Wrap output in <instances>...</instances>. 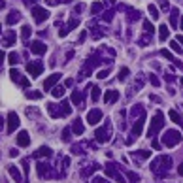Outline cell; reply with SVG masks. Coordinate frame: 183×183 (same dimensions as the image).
<instances>
[{"mask_svg":"<svg viewBox=\"0 0 183 183\" xmlns=\"http://www.w3.org/2000/svg\"><path fill=\"white\" fill-rule=\"evenodd\" d=\"M21 36H23V40H27V38L30 36V27H29V25H25V27L21 29Z\"/></svg>","mask_w":183,"mask_h":183,"instance_id":"7402d4cb","label":"cell"},{"mask_svg":"<svg viewBox=\"0 0 183 183\" xmlns=\"http://www.w3.org/2000/svg\"><path fill=\"white\" fill-rule=\"evenodd\" d=\"M161 8H163V10H166V8H168V4H166V0H161Z\"/></svg>","mask_w":183,"mask_h":183,"instance_id":"60d3db41","label":"cell"},{"mask_svg":"<svg viewBox=\"0 0 183 183\" xmlns=\"http://www.w3.org/2000/svg\"><path fill=\"white\" fill-rule=\"evenodd\" d=\"M163 127V113H157V115H155V121H151V127H149V136H151V138H153V136L158 132V128H161Z\"/></svg>","mask_w":183,"mask_h":183,"instance_id":"3957f363","label":"cell"},{"mask_svg":"<svg viewBox=\"0 0 183 183\" xmlns=\"http://www.w3.org/2000/svg\"><path fill=\"white\" fill-rule=\"evenodd\" d=\"M79 25V19H74V21H70V25H68V30H72V29H76Z\"/></svg>","mask_w":183,"mask_h":183,"instance_id":"1f68e13d","label":"cell"},{"mask_svg":"<svg viewBox=\"0 0 183 183\" xmlns=\"http://www.w3.org/2000/svg\"><path fill=\"white\" fill-rule=\"evenodd\" d=\"M179 27H181V29H183V19H181V25H179Z\"/></svg>","mask_w":183,"mask_h":183,"instance_id":"f6af8a7d","label":"cell"},{"mask_svg":"<svg viewBox=\"0 0 183 183\" xmlns=\"http://www.w3.org/2000/svg\"><path fill=\"white\" fill-rule=\"evenodd\" d=\"M166 38H168V27L166 25H161V29H158V40L164 42Z\"/></svg>","mask_w":183,"mask_h":183,"instance_id":"9a60e30c","label":"cell"},{"mask_svg":"<svg viewBox=\"0 0 183 183\" xmlns=\"http://www.w3.org/2000/svg\"><path fill=\"white\" fill-rule=\"evenodd\" d=\"M51 155V149L49 147H42L38 153H36V157H49Z\"/></svg>","mask_w":183,"mask_h":183,"instance_id":"44dd1931","label":"cell"},{"mask_svg":"<svg viewBox=\"0 0 183 183\" xmlns=\"http://www.w3.org/2000/svg\"><path fill=\"white\" fill-rule=\"evenodd\" d=\"M62 140H64V142L70 140V130H68V128H64V132H62Z\"/></svg>","mask_w":183,"mask_h":183,"instance_id":"d6a6232c","label":"cell"},{"mask_svg":"<svg viewBox=\"0 0 183 183\" xmlns=\"http://www.w3.org/2000/svg\"><path fill=\"white\" fill-rule=\"evenodd\" d=\"M13 40H15V32L10 30V32H6V36H4V40H2V45H10Z\"/></svg>","mask_w":183,"mask_h":183,"instance_id":"2e32d148","label":"cell"},{"mask_svg":"<svg viewBox=\"0 0 183 183\" xmlns=\"http://www.w3.org/2000/svg\"><path fill=\"white\" fill-rule=\"evenodd\" d=\"M106 176H109V177H115L117 181H121V183H125V179H123V176H119V174L115 172V168H113V166H109V168H106Z\"/></svg>","mask_w":183,"mask_h":183,"instance_id":"4fadbf2b","label":"cell"},{"mask_svg":"<svg viewBox=\"0 0 183 183\" xmlns=\"http://www.w3.org/2000/svg\"><path fill=\"white\" fill-rule=\"evenodd\" d=\"M8 172H10V176H11L17 183H25V181H23V177H21V174H19V170H17V166L10 164V166H8Z\"/></svg>","mask_w":183,"mask_h":183,"instance_id":"7c38bea8","label":"cell"},{"mask_svg":"<svg viewBox=\"0 0 183 183\" xmlns=\"http://www.w3.org/2000/svg\"><path fill=\"white\" fill-rule=\"evenodd\" d=\"M170 47H172L176 53H181V51H183V49L179 47V42H172V43H170Z\"/></svg>","mask_w":183,"mask_h":183,"instance_id":"f546056e","label":"cell"},{"mask_svg":"<svg viewBox=\"0 0 183 183\" xmlns=\"http://www.w3.org/2000/svg\"><path fill=\"white\" fill-rule=\"evenodd\" d=\"M17 145H19V147H29V145H30V138H29V132L21 130V132L17 134Z\"/></svg>","mask_w":183,"mask_h":183,"instance_id":"9c48e42d","label":"cell"},{"mask_svg":"<svg viewBox=\"0 0 183 183\" xmlns=\"http://www.w3.org/2000/svg\"><path fill=\"white\" fill-rule=\"evenodd\" d=\"M179 142H181V134L176 132V130H166L164 136H163V144L168 145V147H174V145H177Z\"/></svg>","mask_w":183,"mask_h":183,"instance_id":"6da1fadb","label":"cell"},{"mask_svg":"<svg viewBox=\"0 0 183 183\" xmlns=\"http://www.w3.org/2000/svg\"><path fill=\"white\" fill-rule=\"evenodd\" d=\"M10 76H11L13 81H19V79H21V76H19V72L15 70V68H11V70H10Z\"/></svg>","mask_w":183,"mask_h":183,"instance_id":"83f0119b","label":"cell"},{"mask_svg":"<svg viewBox=\"0 0 183 183\" xmlns=\"http://www.w3.org/2000/svg\"><path fill=\"white\" fill-rule=\"evenodd\" d=\"M30 51L36 53V55H43L45 51H47V45H45L43 42H40V40H36V42L30 43Z\"/></svg>","mask_w":183,"mask_h":183,"instance_id":"8992f818","label":"cell"},{"mask_svg":"<svg viewBox=\"0 0 183 183\" xmlns=\"http://www.w3.org/2000/svg\"><path fill=\"white\" fill-rule=\"evenodd\" d=\"M147 11H149V15L153 17V19H158V10L153 6V4H149V8H147Z\"/></svg>","mask_w":183,"mask_h":183,"instance_id":"ffe728a7","label":"cell"},{"mask_svg":"<svg viewBox=\"0 0 183 183\" xmlns=\"http://www.w3.org/2000/svg\"><path fill=\"white\" fill-rule=\"evenodd\" d=\"M43 95L42 93H38V91H32V93H27V98H34V100H40Z\"/></svg>","mask_w":183,"mask_h":183,"instance_id":"484cf974","label":"cell"},{"mask_svg":"<svg viewBox=\"0 0 183 183\" xmlns=\"http://www.w3.org/2000/svg\"><path fill=\"white\" fill-rule=\"evenodd\" d=\"M32 15H34L36 23H42V21H45V19L49 17V11L43 10V8H40V6H34V8H32Z\"/></svg>","mask_w":183,"mask_h":183,"instance_id":"277c9868","label":"cell"},{"mask_svg":"<svg viewBox=\"0 0 183 183\" xmlns=\"http://www.w3.org/2000/svg\"><path fill=\"white\" fill-rule=\"evenodd\" d=\"M149 155H151L149 151H136L134 153V158H147Z\"/></svg>","mask_w":183,"mask_h":183,"instance_id":"d4e9b609","label":"cell"},{"mask_svg":"<svg viewBox=\"0 0 183 183\" xmlns=\"http://www.w3.org/2000/svg\"><path fill=\"white\" fill-rule=\"evenodd\" d=\"M72 130H74L76 134H83V125H81L79 119H76V121L72 123Z\"/></svg>","mask_w":183,"mask_h":183,"instance_id":"e0dca14e","label":"cell"},{"mask_svg":"<svg viewBox=\"0 0 183 183\" xmlns=\"http://www.w3.org/2000/svg\"><path fill=\"white\" fill-rule=\"evenodd\" d=\"M144 29H145V30H149V32H153V27H151V23H149V21H145V23H144Z\"/></svg>","mask_w":183,"mask_h":183,"instance_id":"8d00e7d4","label":"cell"},{"mask_svg":"<svg viewBox=\"0 0 183 183\" xmlns=\"http://www.w3.org/2000/svg\"><path fill=\"white\" fill-rule=\"evenodd\" d=\"M151 83H153V85H155V87H158V79H157V78H155V76H151Z\"/></svg>","mask_w":183,"mask_h":183,"instance_id":"f35d334b","label":"cell"},{"mask_svg":"<svg viewBox=\"0 0 183 183\" xmlns=\"http://www.w3.org/2000/svg\"><path fill=\"white\" fill-rule=\"evenodd\" d=\"M19 17H21V15H19V11H11V13L8 15V19H6V21L10 23V25H13L15 21H19Z\"/></svg>","mask_w":183,"mask_h":183,"instance_id":"d6986e66","label":"cell"},{"mask_svg":"<svg viewBox=\"0 0 183 183\" xmlns=\"http://www.w3.org/2000/svg\"><path fill=\"white\" fill-rule=\"evenodd\" d=\"M177 172H179V176H183V163L179 164V168H177Z\"/></svg>","mask_w":183,"mask_h":183,"instance_id":"b9f144b4","label":"cell"},{"mask_svg":"<svg viewBox=\"0 0 183 183\" xmlns=\"http://www.w3.org/2000/svg\"><path fill=\"white\" fill-rule=\"evenodd\" d=\"M100 10H102V6H100V4H93V8H91V11H93V13H98Z\"/></svg>","mask_w":183,"mask_h":183,"instance_id":"e575fe53","label":"cell"},{"mask_svg":"<svg viewBox=\"0 0 183 183\" xmlns=\"http://www.w3.org/2000/svg\"><path fill=\"white\" fill-rule=\"evenodd\" d=\"M27 70H29V74H30L32 78H38V76L42 74V70H43V64H42L40 60L29 62V64H27Z\"/></svg>","mask_w":183,"mask_h":183,"instance_id":"7a4b0ae2","label":"cell"},{"mask_svg":"<svg viewBox=\"0 0 183 183\" xmlns=\"http://www.w3.org/2000/svg\"><path fill=\"white\" fill-rule=\"evenodd\" d=\"M108 74H109V70H102V72H98V78H100V79H104Z\"/></svg>","mask_w":183,"mask_h":183,"instance_id":"74e56055","label":"cell"},{"mask_svg":"<svg viewBox=\"0 0 183 183\" xmlns=\"http://www.w3.org/2000/svg\"><path fill=\"white\" fill-rule=\"evenodd\" d=\"M100 119H102V111L100 109H93V111L87 113V123L89 125H96V123H100Z\"/></svg>","mask_w":183,"mask_h":183,"instance_id":"52a82bcc","label":"cell"},{"mask_svg":"<svg viewBox=\"0 0 183 183\" xmlns=\"http://www.w3.org/2000/svg\"><path fill=\"white\" fill-rule=\"evenodd\" d=\"M95 136H96V140H98L100 144H102V142H108V140H109V125H106V127L98 128Z\"/></svg>","mask_w":183,"mask_h":183,"instance_id":"ba28073f","label":"cell"},{"mask_svg":"<svg viewBox=\"0 0 183 183\" xmlns=\"http://www.w3.org/2000/svg\"><path fill=\"white\" fill-rule=\"evenodd\" d=\"M60 78H62L60 74H51V76H49L47 79L43 81V89H45V91H51V89L55 87V83H57V81H59Z\"/></svg>","mask_w":183,"mask_h":183,"instance_id":"30bf717a","label":"cell"},{"mask_svg":"<svg viewBox=\"0 0 183 183\" xmlns=\"http://www.w3.org/2000/svg\"><path fill=\"white\" fill-rule=\"evenodd\" d=\"M8 60H10V64H17V62H19V55H17L15 51H11L10 57H8Z\"/></svg>","mask_w":183,"mask_h":183,"instance_id":"cb8c5ba5","label":"cell"},{"mask_svg":"<svg viewBox=\"0 0 183 183\" xmlns=\"http://www.w3.org/2000/svg\"><path fill=\"white\" fill-rule=\"evenodd\" d=\"M127 76H128V68H121V72H119V79L123 81Z\"/></svg>","mask_w":183,"mask_h":183,"instance_id":"4dcf8cb0","label":"cell"},{"mask_svg":"<svg viewBox=\"0 0 183 183\" xmlns=\"http://www.w3.org/2000/svg\"><path fill=\"white\" fill-rule=\"evenodd\" d=\"M72 102H74V104H79V106H81V95L78 93V91H76V93L72 95Z\"/></svg>","mask_w":183,"mask_h":183,"instance_id":"f1b7e54d","label":"cell"},{"mask_svg":"<svg viewBox=\"0 0 183 183\" xmlns=\"http://www.w3.org/2000/svg\"><path fill=\"white\" fill-rule=\"evenodd\" d=\"M113 2H115V0H104V4H106V6H109V4H113Z\"/></svg>","mask_w":183,"mask_h":183,"instance_id":"7bdbcfd3","label":"cell"},{"mask_svg":"<svg viewBox=\"0 0 183 183\" xmlns=\"http://www.w3.org/2000/svg\"><path fill=\"white\" fill-rule=\"evenodd\" d=\"M128 179H130V181L134 183V181H138V176H136L134 172H128Z\"/></svg>","mask_w":183,"mask_h":183,"instance_id":"d590c367","label":"cell"},{"mask_svg":"<svg viewBox=\"0 0 183 183\" xmlns=\"http://www.w3.org/2000/svg\"><path fill=\"white\" fill-rule=\"evenodd\" d=\"M93 183H108V181L102 179V177H96V179H93Z\"/></svg>","mask_w":183,"mask_h":183,"instance_id":"ab89813d","label":"cell"},{"mask_svg":"<svg viewBox=\"0 0 183 183\" xmlns=\"http://www.w3.org/2000/svg\"><path fill=\"white\" fill-rule=\"evenodd\" d=\"M104 100H106V104H113V102H117V100H119V93H117V91H106Z\"/></svg>","mask_w":183,"mask_h":183,"instance_id":"8fae6325","label":"cell"},{"mask_svg":"<svg viewBox=\"0 0 183 183\" xmlns=\"http://www.w3.org/2000/svg\"><path fill=\"white\" fill-rule=\"evenodd\" d=\"M0 29H2V25H0Z\"/></svg>","mask_w":183,"mask_h":183,"instance_id":"7dc6e473","label":"cell"},{"mask_svg":"<svg viewBox=\"0 0 183 183\" xmlns=\"http://www.w3.org/2000/svg\"><path fill=\"white\" fill-rule=\"evenodd\" d=\"M181 85H183V78H181Z\"/></svg>","mask_w":183,"mask_h":183,"instance_id":"bcb514c9","label":"cell"},{"mask_svg":"<svg viewBox=\"0 0 183 183\" xmlns=\"http://www.w3.org/2000/svg\"><path fill=\"white\" fill-rule=\"evenodd\" d=\"M91 98L96 100L98 98V87H93V93H91Z\"/></svg>","mask_w":183,"mask_h":183,"instance_id":"836d02e7","label":"cell"},{"mask_svg":"<svg viewBox=\"0 0 183 183\" xmlns=\"http://www.w3.org/2000/svg\"><path fill=\"white\" fill-rule=\"evenodd\" d=\"M62 95H64V87H55L53 89V96L55 98H60Z\"/></svg>","mask_w":183,"mask_h":183,"instance_id":"603a6c76","label":"cell"},{"mask_svg":"<svg viewBox=\"0 0 183 183\" xmlns=\"http://www.w3.org/2000/svg\"><path fill=\"white\" fill-rule=\"evenodd\" d=\"M161 55H163L164 59H168V60H174V62H177V60L172 57V53H170V51H166V49H163V51H161ZM177 64H179V62H177Z\"/></svg>","mask_w":183,"mask_h":183,"instance_id":"4316f807","label":"cell"},{"mask_svg":"<svg viewBox=\"0 0 183 183\" xmlns=\"http://www.w3.org/2000/svg\"><path fill=\"white\" fill-rule=\"evenodd\" d=\"M19 127V117H17V113L15 111H10V115H8V132H15V128Z\"/></svg>","mask_w":183,"mask_h":183,"instance_id":"5b68a950","label":"cell"},{"mask_svg":"<svg viewBox=\"0 0 183 183\" xmlns=\"http://www.w3.org/2000/svg\"><path fill=\"white\" fill-rule=\"evenodd\" d=\"M168 117H170L174 123H177V125H181V123H183V121H181V117L177 115V111H174V109H170V111H168Z\"/></svg>","mask_w":183,"mask_h":183,"instance_id":"ac0fdd59","label":"cell"},{"mask_svg":"<svg viewBox=\"0 0 183 183\" xmlns=\"http://www.w3.org/2000/svg\"><path fill=\"white\" fill-rule=\"evenodd\" d=\"M142 130H144V121L140 119V121H136V123H134V127H132V134H134V136H140Z\"/></svg>","mask_w":183,"mask_h":183,"instance_id":"5bb4252c","label":"cell"},{"mask_svg":"<svg viewBox=\"0 0 183 183\" xmlns=\"http://www.w3.org/2000/svg\"><path fill=\"white\" fill-rule=\"evenodd\" d=\"M177 42H179V43L183 45V36H179V38H177Z\"/></svg>","mask_w":183,"mask_h":183,"instance_id":"ee69618b","label":"cell"}]
</instances>
